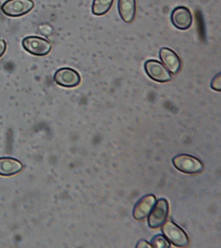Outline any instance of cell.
<instances>
[{
    "instance_id": "obj_10",
    "label": "cell",
    "mask_w": 221,
    "mask_h": 248,
    "mask_svg": "<svg viewBox=\"0 0 221 248\" xmlns=\"http://www.w3.org/2000/svg\"><path fill=\"white\" fill-rule=\"evenodd\" d=\"M156 202V199L153 195H147L139 199L135 206L133 211V216L136 220H143L146 218Z\"/></svg>"
},
{
    "instance_id": "obj_9",
    "label": "cell",
    "mask_w": 221,
    "mask_h": 248,
    "mask_svg": "<svg viewBox=\"0 0 221 248\" xmlns=\"http://www.w3.org/2000/svg\"><path fill=\"white\" fill-rule=\"evenodd\" d=\"M159 55L161 61L170 73L176 74L180 71L182 68V61L176 52L171 48L164 47L159 50Z\"/></svg>"
},
{
    "instance_id": "obj_3",
    "label": "cell",
    "mask_w": 221,
    "mask_h": 248,
    "mask_svg": "<svg viewBox=\"0 0 221 248\" xmlns=\"http://www.w3.org/2000/svg\"><path fill=\"white\" fill-rule=\"evenodd\" d=\"M25 50L36 57H45L52 49V45L48 40L38 36H29L22 41Z\"/></svg>"
},
{
    "instance_id": "obj_4",
    "label": "cell",
    "mask_w": 221,
    "mask_h": 248,
    "mask_svg": "<svg viewBox=\"0 0 221 248\" xmlns=\"http://www.w3.org/2000/svg\"><path fill=\"white\" fill-rule=\"evenodd\" d=\"M162 232L170 242L177 247H187L189 244V238L186 232L172 221L163 224Z\"/></svg>"
},
{
    "instance_id": "obj_7",
    "label": "cell",
    "mask_w": 221,
    "mask_h": 248,
    "mask_svg": "<svg viewBox=\"0 0 221 248\" xmlns=\"http://www.w3.org/2000/svg\"><path fill=\"white\" fill-rule=\"evenodd\" d=\"M170 206L166 199H159L155 202L153 209L150 213L148 224L152 229H157L166 222L169 215Z\"/></svg>"
},
{
    "instance_id": "obj_14",
    "label": "cell",
    "mask_w": 221,
    "mask_h": 248,
    "mask_svg": "<svg viewBox=\"0 0 221 248\" xmlns=\"http://www.w3.org/2000/svg\"><path fill=\"white\" fill-rule=\"evenodd\" d=\"M152 247L156 248H169L170 242L164 236L157 235L152 240Z\"/></svg>"
},
{
    "instance_id": "obj_2",
    "label": "cell",
    "mask_w": 221,
    "mask_h": 248,
    "mask_svg": "<svg viewBox=\"0 0 221 248\" xmlns=\"http://www.w3.org/2000/svg\"><path fill=\"white\" fill-rule=\"evenodd\" d=\"M35 7L33 0H7L1 7V12L11 17L26 15Z\"/></svg>"
},
{
    "instance_id": "obj_16",
    "label": "cell",
    "mask_w": 221,
    "mask_h": 248,
    "mask_svg": "<svg viewBox=\"0 0 221 248\" xmlns=\"http://www.w3.org/2000/svg\"><path fill=\"white\" fill-rule=\"evenodd\" d=\"M7 49V43L4 40L0 39V58L3 57Z\"/></svg>"
},
{
    "instance_id": "obj_6",
    "label": "cell",
    "mask_w": 221,
    "mask_h": 248,
    "mask_svg": "<svg viewBox=\"0 0 221 248\" xmlns=\"http://www.w3.org/2000/svg\"><path fill=\"white\" fill-rule=\"evenodd\" d=\"M53 79L56 84L66 88H75L81 84V81L79 72L68 67L57 70L54 74Z\"/></svg>"
},
{
    "instance_id": "obj_5",
    "label": "cell",
    "mask_w": 221,
    "mask_h": 248,
    "mask_svg": "<svg viewBox=\"0 0 221 248\" xmlns=\"http://www.w3.org/2000/svg\"><path fill=\"white\" fill-rule=\"evenodd\" d=\"M144 70L147 75L157 82L166 83L171 80V73L160 62L148 60L145 62Z\"/></svg>"
},
{
    "instance_id": "obj_11",
    "label": "cell",
    "mask_w": 221,
    "mask_h": 248,
    "mask_svg": "<svg viewBox=\"0 0 221 248\" xmlns=\"http://www.w3.org/2000/svg\"><path fill=\"white\" fill-rule=\"evenodd\" d=\"M22 163L12 157H0V175L9 177L22 171Z\"/></svg>"
},
{
    "instance_id": "obj_15",
    "label": "cell",
    "mask_w": 221,
    "mask_h": 248,
    "mask_svg": "<svg viewBox=\"0 0 221 248\" xmlns=\"http://www.w3.org/2000/svg\"><path fill=\"white\" fill-rule=\"evenodd\" d=\"M221 79V74L215 77V78L213 79L211 82V88L213 90H216V91H221V81L219 82V79Z\"/></svg>"
},
{
    "instance_id": "obj_13",
    "label": "cell",
    "mask_w": 221,
    "mask_h": 248,
    "mask_svg": "<svg viewBox=\"0 0 221 248\" xmlns=\"http://www.w3.org/2000/svg\"><path fill=\"white\" fill-rule=\"evenodd\" d=\"M115 0H93L92 12L97 16H104L109 12Z\"/></svg>"
},
{
    "instance_id": "obj_17",
    "label": "cell",
    "mask_w": 221,
    "mask_h": 248,
    "mask_svg": "<svg viewBox=\"0 0 221 248\" xmlns=\"http://www.w3.org/2000/svg\"><path fill=\"white\" fill-rule=\"evenodd\" d=\"M136 248H152L151 244L148 243L146 240H142L137 244Z\"/></svg>"
},
{
    "instance_id": "obj_12",
    "label": "cell",
    "mask_w": 221,
    "mask_h": 248,
    "mask_svg": "<svg viewBox=\"0 0 221 248\" xmlns=\"http://www.w3.org/2000/svg\"><path fill=\"white\" fill-rule=\"evenodd\" d=\"M118 9L123 21L132 23L136 14V0H119Z\"/></svg>"
},
{
    "instance_id": "obj_8",
    "label": "cell",
    "mask_w": 221,
    "mask_h": 248,
    "mask_svg": "<svg viewBox=\"0 0 221 248\" xmlns=\"http://www.w3.org/2000/svg\"><path fill=\"white\" fill-rule=\"evenodd\" d=\"M171 21L173 26L179 30L186 31L191 27L193 16L191 11L186 7L179 6L172 11Z\"/></svg>"
},
{
    "instance_id": "obj_1",
    "label": "cell",
    "mask_w": 221,
    "mask_h": 248,
    "mask_svg": "<svg viewBox=\"0 0 221 248\" xmlns=\"http://www.w3.org/2000/svg\"><path fill=\"white\" fill-rule=\"evenodd\" d=\"M174 167L186 174H199L204 170V166L197 157L188 155H179L173 157Z\"/></svg>"
}]
</instances>
